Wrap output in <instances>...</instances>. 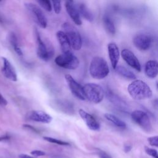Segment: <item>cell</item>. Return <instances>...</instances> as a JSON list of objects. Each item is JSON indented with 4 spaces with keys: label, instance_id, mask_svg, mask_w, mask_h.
<instances>
[{
    "label": "cell",
    "instance_id": "obj_11",
    "mask_svg": "<svg viewBox=\"0 0 158 158\" xmlns=\"http://www.w3.org/2000/svg\"><path fill=\"white\" fill-rule=\"evenodd\" d=\"M121 56L123 59L129 66L138 72L141 71V66L140 62L132 51L128 49H124L121 52Z\"/></svg>",
    "mask_w": 158,
    "mask_h": 158
},
{
    "label": "cell",
    "instance_id": "obj_39",
    "mask_svg": "<svg viewBox=\"0 0 158 158\" xmlns=\"http://www.w3.org/2000/svg\"><path fill=\"white\" fill-rule=\"evenodd\" d=\"M1 1H2V0H0V2H1Z\"/></svg>",
    "mask_w": 158,
    "mask_h": 158
},
{
    "label": "cell",
    "instance_id": "obj_10",
    "mask_svg": "<svg viewBox=\"0 0 158 158\" xmlns=\"http://www.w3.org/2000/svg\"><path fill=\"white\" fill-rule=\"evenodd\" d=\"M135 46L140 51H147L152 45V38L147 34H138L133 40Z\"/></svg>",
    "mask_w": 158,
    "mask_h": 158
},
{
    "label": "cell",
    "instance_id": "obj_19",
    "mask_svg": "<svg viewBox=\"0 0 158 158\" xmlns=\"http://www.w3.org/2000/svg\"><path fill=\"white\" fill-rule=\"evenodd\" d=\"M107 98L110 100V101L118 109L122 110H127L128 106L127 104L123 101L121 98H120L118 96L115 95L112 92H110L109 94L107 93Z\"/></svg>",
    "mask_w": 158,
    "mask_h": 158
},
{
    "label": "cell",
    "instance_id": "obj_20",
    "mask_svg": "<svg viewBox=\"0 0 158 158\" xmlns=\"http://www.w3.org/2000/svg\"><path fill=\"white\" fill-rule=\"evenodd\" d=\"M114 70H115L116 72L118 75H120V76H122V77H124L127 79L134 80L136 78V77L135 74L133 72H132L131 70L127 69L124 66L117 65Z\"/></svg>",
    "mask_w": 158,
    "mask_h": 158
},
{
    "label": "cell",
    "instance_id": "obj_5",
    "mask_svg": "<svg viewBox=\"0 0 158 158\" xmlns=\"http://www.w3.org/2000/svg\"><path fill=\"white\" fill-rule=\"evenodd\" d=\"M83 88L86 99H88L91 102L98 104L104 99V91L100 85L94 83H88Z\"/></svg>",
    "mask_w": 158,
    "mask_h": 158
},
{
    "label": "cell",
    "instance_id": "obj_23",
    "mask_svg": "<svg viewBox=\"0 0 158 158\" xmlns=\"http://www.w3.org/2000/svg\"><path fill=\"white\" fill-rule=\"evenodd\" d=\"M104 117L112 123L114 125H115L116 127L120 128H125L127 127L126 123L120 118L115 116V115L110 113H106L104 114Z\"/></svg>",
    "mask_w": 158,
    "mask_h": 158
},
{
    "label": "cell",
    "instance_id": "obj_35",
    "mask_svg": "<svg viewBox=\"0 0 158 158\" xmlns=\"http://www.w3.org/2000/svg\"><path fill=\"white\" fill-rule=\"evenodd\" d=\"M132 148V146L131 145H129V144H127V145H125L124 146V148H123V150H124V152H128L131 151Z\"/></svg>",
    "mask_w": 158,
    "mask_h": 158
},
{
    "label": "cell",
    "instance_id": "obj_28",
    "mask_svg": "<svg viewBox=\"0 0 158 158\" xmlns=\"http://www.w3.org/2000/svg\"><path fill=\"white\" fill-rule=\"evenodd\" d=\"M144 151L149 156L153 157L154 158H158L157 151L156 149H154L153 148H149L148 146H144Z\"/></svg>",
    "mask_w": 158,
    "mask_h": 158
},
{
    "label": "cell",
    "instance_id": "obj_6",
    "mask_svg": "<svg viewBox=\"0 0 158 158\" xmlns=\"http://www.w3.org/2000/svg\"><path fill=\"white\" fill-rule=\"evenodd\" d=\"M55 63L62 68L75 70L78 67L80 61L77 57L70 51L57 56L55 58Z\"/></svg>",
    "mask_w": 158,
    "mask_h": 158
},
{
    "label": "cell",
    "instance_id": "obj_17",
    "mask_svg": "<svg viewBox=\"0 0 158 158\" xmlns=\"http://www.w3.org/2000/svg\"><path fill=\"white\" fill-rule=\"evenodd\" d=\"M144 73L147 77L153 79L158 74V63L156 60H149L146 62L144 66Z\"/></svg>",
    "mask_w": 158,
    "mask_h": 158
},
{
    "label": "cell",
    "instance_id": "obj_30",
    "mask_svg": "<svg viewBox=\"0 0 158 158\" xmlns=\"http://www.w3.org/2000/svg\"><path fill=\"white\" fill-rule=\"evenodd\" d=\"M96 153L100 158H110L106 152L99 148L96 149Z\"/></svg>",
    "mask_w": 158,
    "mask_h": 158
},
{
    "label": "cell",
    "instance_id": "obj_37",
    "mask_svg": "<svg viewBox=\"0 0 158 158\" xmlns=\"http://www.w3.org/2000/svg\"><path fill=\"white\" fill-rule=\"evenodd\" d=\"M0 23H4V20H3V19L2 18V17L0 15Z\"/></svg>",
    "mask_w": 158,
    "mask_h": 158
},
{
    "label": "cell",
    "instance_id": "obj_1",
    "mask_svg": "<svg viewBox=\"0 0 158 158\" xmlns=\"http://www.w3.org/2000/svg\"><path fill=\"white\" fill-rule=\"evenodd\" d=\"M127 90L131 97L136 100L148 99L152 95L149 86L141 80H134L128 85Z\"/></svg>",
    "mask_w": 158,
    "mask_h": 158
},
{
    "label": "cell",
    "instance_id": "obj_16",
    "mask_svg": "<svg viewBox=\"0 0 158 158\" xmlns=\"http://www.w3.org/2000/svg\"><path fill=\"white\" fill-rule=\"evenodd\" d=\"M107 50L111 65L115 69L120 58L119 49L115 43H110L107 45Z\"/></svg>",
    "mask_w": 158,
    "mask_h": 158
},
{
    "label": "cell",
    "instance_id": "obj_31",
    "mask_svg": "<svg viewBox=\"0 0 158 158\" xmlns=\"http://www.w3.org/2000/svg\"><path fill=\"white\" fill-rule=\"evenodd\" d=\"M30 154L32 156H36V157H39V156H43L45 155V152L41 150H38V149H35V150H33L32 151H31Z\"/></svg>",
    "mask_w": 158,
    "mask_h": 158
},
{
    "label": "cell",
    "instance_id": "obj_38",
    "mask_svg": "<svg viewBox=\"0 0 158 158\" xmlns=\"http://www.w3.org/2000/svg\"><path fill=\"white\" fill-rule=\"evenodd\" d=\"M68 1H71V2L73 1V0H68Z\"/></svg>",
    "mask_w": 158,
    "mask_h": 158
},
{
    "label": "cell",
    "instance_id": "obj_15",
    "mask_svg": "<svg viewBox=\"0 0 158 158\" xmlns=\"http://www.w3.org/2000/svg\"><path fill=\"white\" fill-rule=\"evenodd\" d=\"M65 9L68 15L70 16L72 21L77 25H81L82 24V21L81 20L80 15L79 11L77 7L73 5L72 2L67 1L65 2Z\"/></svg>",
    "mask_w": 158,
    "mask_h": 158
},
{
    "label": "cell",
    "instance_id": "obj_18",
    "mask_svg": "<svg viewBox=\"0 0 158 158\" xmlns=\"http://www.w3.org/2000/svg\"><path fill=\"white\" fill-rule=\"evenodd\" d=\"M56 38L60 46V49L63 53L71 51V46L69 40L67 35L63 31H57L56 33Z\"/></svg>",
    "mask_w": 158,
    "mask_h": 158
},
{
    "label": "cell",
    "instance_id": "obj_25",
    "mask_svg": "<svg viewBox=\"0 0 158 158\" xmlns=\"http://www.w3.org/2000/svg\"><path fill=\"white\" fill-rule=\"evenodd\" d=\"M43 138L49 143H54L60 146H69L70 144L68 142L60 140V139H58L56 138H54L52 137H49V136H43Z\"/></svg>",
    "mask_w": 158,
    "mask_h": 158
},
{
    "label": "cell",
    "instance_id": "obj_13",
    "mask_svg": "<svg viewBox=\"0 0 158 158\" xmlns=\"http://www.w3.org/2000/svg\"><path fill=\"white\" fill-rule=\"evenodd\" d=\"M3 65L1 69V72L3 75L12 81L17 80V75L15 70L9 60L4 57H2Z\"/></svg>",
    "mask_w": 158,
    "mask_h": 158
},
{
    "label": "cell",
    "instance_id": "obj_29",
    "mask_svg": "<svg viewBox=\"0 0 158 158\" xmlns=\"http://www.w3.org/2000/svg\"><path fill=\"white\" fill-rule=\"evenodd\" d=\"M148 141L149 142L151 146H155V147L158 146V136H157L149 137L148 138Z\"/></svg>",
    "mask_w": 158,
    "mask_h": 158
},
{
    "label": "cell",
    "instance_id": "obj_4",
    "mask_svg": "<svg viewBox=\"0 0 158 158\" xmlns=\"http://www.w3.org/2000/svg\"><path fill=\"white\" fill-rule=\"evenodd\" d=\"M62 28L69 40L71 48L76 51L80 50L82 46V39L78 30L69 22L64 23Z\"/></svg>",
    "mask_w": 158,
    "mask_h": 158
},
{
    "label": "cell",
    "instance_id": "obj_7",
    "mask_svg": "<svg viewBox=\"0 0 158 158\" xmlns=\"http://www.w3.org/2000/svg\"><path fill=\"white\" fill-rule=\"evenodd\" d=\"M25 6L36 23L41 28H46L48 25L47 18L40 7L31 2L25 3Z\"/></svg>",
    "mask_w": 158,
    "mask_h": 158
},
{
    "label": "cell",
    "instance_id": "obj_34",
    "mask_svg": "<svg viewBox=\"0 0 158 158\" xmlns=\"http://www.w3.org/2000/svg\"><path fill=\"white\" fill-rule=\"evenodd\" d=\"M23 127L24 128H26L30 129V130H31L33 131L34 132L39 133V131H38V130H36L35 128H34L33 127H32L31 125H28V124H23Z\"/></svg>",
    "mask_w": 158,
    "mask_h": 158
},
{
    "label": "cell",
    "instance_id": "obj_33",
    "mask_svg": "<svg viewBox=\"0 0 158 158\" xmlns=\"http://www.w3.org/2000/svg\"><path fill=\"white\" fill-rule=\"evenodd\" d=\"M7 104V100L0 93V106H6Z\"/></svg>",
    "mask_w": 158,
    "mask_h": 158
},
{
    "label": "cell",
    "instance_id": "obj_21",
    "mask_svg": "<svg viewBox=\"0 0 158 158\" xmlns=\"http://www.w3.org/2000/svg\"><path fill=\"white\" fill-rule=\"evenodd\" d=\"M8 40H9L10 44H11V46H12L15 53L19 56H22L23 52L19 45L17 36L15 35V34L14 32H10L9 33V36H8Z\"/></svg>",
    "mask_w": 158,
    "mask_h": 158
},
{
    "label": "cell",
    "instance_id": "obj_22",
    "mask_svg": "<svg viewBox=\"0 0 158 158\" xmlns=\"http://www.w3.org/2000/svg\"><path fill=\"white\" fill-rule=\"evenodd\" d=\"M102 21H103V25H104L106 31L109 34H110L112 35H115V33L116 32L115 27V25H114L113 21L110 18V17L108 16L107 15H105L103 17Z\"/></svg>",
    "mask_w": 158,
    "mask_h": 158
},
{
    "label": "cell",
    "instance_id": "obj_26",
    "mask_svg": "<svg viewBox=\"0 0 158 158\" xmlns=\"http://www.w3.org/2000/svg\"><path fill=\"white\" fill-rule=\"evenodd\" d=\"M38 3L46 11L50 12L52 10V6L50 0H36Z\"/></svg>",
    "mask_w": 158,
    "mask_h": 158
},
{
    "label": "cell",
    "instance_id": "obj_3",
    "mask_svg": "<svg viewBox=\"0 0 158 158\" xmlns=\"http://www.w3.org/2000/svg\"><path fill=\"white\" fill-rule=\"evenodd\" d=\"M90 75L95 79L101 80L106 78L109 73V68L106 60L99 56L94 57L89 65Z\"/></svg>",
    "mask_w": 158,
    "mask_h": 158
},
{
    "label": "cell",
    "instance_id": "obj_14",
    "mask_svg": "<svg viewBox=\"0 0 158 158\" xmlns=\"http://www.w3.org/2000/svg\"><path fill=\"white\" fill-rule=\"evenodd\" d=\"M78 113L89 129L93 131L99 130L100 125L91 114L81 109H79Z\"/></svg>",
    "mask_w": 158,
    "mask_h": 158
},
{
    "label": "cell",
    "instance_id": "obj_2",
    "mask_svg": "<svg viewBox=\"0 0 158 158\" xmlns=\"http://www.w3.org/2000/svg\"><path fill=\"white\" fill-rule=\"evenodd\" d=\"M33 35L36 44V54L38 57L44 60L48 61L54 54V49L50 41H44L38 29L35 27L33 29Z\"/></svg>",
    "mask_w": 158,
    "mask_h": 158
},
{
    "label": "cell",
    "instance_id": "obj_12",
    "mask_svg": "<svg viewBox=\"0 0 158 158\" xmlns=\"http://www.w3.org/2000/svg\"><path fill=\"white\" fill-rule=\"evenodd\" d=\"M27 117L28 120L43 123H49L52 120L50 115L42 110H31L27 114Z\"/></svg>",
    "mask_w": 158,
    "mask_h": 158
},
{
    "label": "cell",
    "instance_id": "obj_8",
    "mask_svg": "<svg viewBox=\"0 0 158 158\" xmlns=\"http://www.w3.org/2000/svg\"><path fill=\"white\" fill-rule=\"evenodd\" d=\"M132 120L140 127L144 131L149 133L152 129V124L149 115L141 110H135L131 113Z\"/></svg>",
    "mask_w": 158,
    "mask_h": 158
},
{
    "label": "cell",
    "instance_id": "obj_27",
    "mask_svg": "<svg viewBox=\"0 0 158 158\" xmlns=\"http://www.w3.org/2000/svg\"><path fill=\"white\" fill-rule=\"evenodd\" d=\"M53 9L56 14H59L60 12L62 6H61V0H51Z\"/></svg>",
    "mask_w": 158,
    "mask_h": 158
},
{
    "label": "cell",
    "instance_id": "obj_9",
    "mask_svg": "<svg viewBox=\"0 0 158 158\" xmlns=\"http://www.w3.org/2000/svg\"><path fill=\"white\" fill-rule=\"evenodd\" d=\"M65 78L73 95L80 100H85L86 97L83 86L79 84L70 74H66L65 75Z\"/></svg>",
    "mask_w": 158,
    "mask_h": 158
},
{
    "label": "cell",
    "instance_id": "obj_36",
    "mask_svg": "<svg viewBox=\"0 0 158 158\" xmlns=\"http://www.w3.org/2000/svg\"><path fill=\"white\" fill-rule=\"evenodd\" d=\"M19 158H34V157L26 154H20L19 155Z\"/></svg>",
    "mask_w": 158,
    "mask_h": 158
},
{
    "label": "cell",
    "instance_id": "obj_32",
    "mask_svg": "<svg viewBox=\"0 0 158 158\" xmlns=\"http://www.w3.org/2000/svg\"><path fill=\"white\" fill-rule=\"evenodd\" d=\"M10 139V136L8 134H5L0 136V142H4L9 141Z\"/></svg>",
    "mask_w": 158,
    "mask_h": 158
},
{
    "label": "cell",
    "instance_id": "obj_24",
    "mask_svg": "<svg viewBox=\"0 0 158 158\" xmlns=\"http://www.w3.org/2000/svg\"><path fill=\"white\" fill-rule=\"evenodd\" d=\"M78 10L80 15H81L85 20L88 22L93 21V14L85 4H80L78 6Z\"/></svg>",
    "mask_w": 158,
    "mask_h": 158
}]
</instances>
